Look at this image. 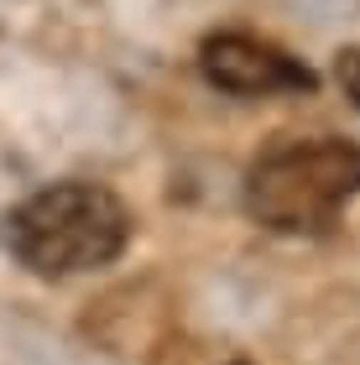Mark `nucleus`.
Segmentation results:
<instances>
[{"label":"nucleus","mask_w":360,"mask_h":365,"mask_svg":"<svg viewBox=\"0 0 360 365\" xmlns=\"http://www.w3.org/2000/svg\"><path fill=\"white\" fill-rule=\"evenodd\" d=\"M199 68L220 94L261 99V94H308L314 73L282 47L251 37V31H215L199 47Z\"/></svg>","instance_id":"3"},{"label":"nucleus","mask_w":360,"mask_h":365,"mask_svg":"<svg viewBox=\"0 0 360 365\" xmlns=\"http://www.w3.org/2000/svg\"><path fill=\"white\" fill-rule=\"evenodd\" d=\"M334 73H339V84H345V94L360 105V47H345V53H339Z\"/></svg>","instance_id":"4"},{"label":"nucleus","mask_w":360,"mask_h":365,"mask_svg":"<svg viewBox=\"0 0 360 365\" xmlns=\"http://www.w3.org/2000/svg\"><path fill=\"white\" fill-rule=\"evenodd\" d=\"M130 240L125 204L100 182H53L6 214V245L37 277L110 267Z\"/></svg>","instance_id":"2"},{"label":"nucleus","mask_w":360,"mask_h":365,"mask_svg":"<svg viewBox=\"0 0 360 365\" xmlns=\"http://www.w3.org/2000/svg\"><path fill=\"white\" fill-rule=\"evenodd\" d=\"M360 193V146L345 136H292L245 173V214L277 235H324Z\"/></svg>","instance_id":"1"}]
</instances>
